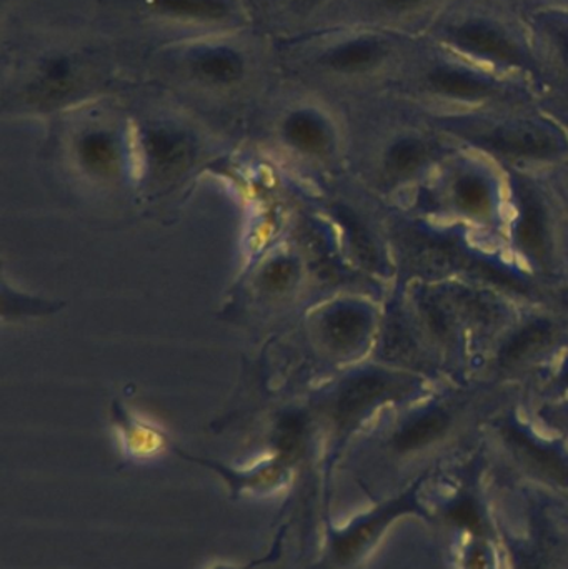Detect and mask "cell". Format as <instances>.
Segmentation results:
<instances>
[{"label":"cell","mask_w":568,"mask_h":569,"mask_svg":"<svg viewBox=\"0 0 568 569\" xmlns=\"http://www.w3.org/2000/svg\"><path fill=\"white\" fill-rule=\"evenodd\" d=\"M446 40L459 52L490 66L519 70L532 66L529 53L502 26L482 17H469L447 27Z\"/></svg>","instance_id":"cell-1"},{"label":"cell","mask_w":568,"mask_h":569,"mask_svg":"<svg viewBox=\"0 0 568 569\" xmlns=\"http://www.w3.org/2000/svg\"><path fill=\"white\" fill-rule=\"evenodd\" d=\"M469 137L484 149L514 159L549 160L566 150L562 133L550 123L539 120L497 123L487 129L474 130Z\"/></svg>","instance_id":"cell-2"},{"label":"cell","mask_w":568,"mask_h":569,"mask_svg":"<svg viewBox=\"0 0 568 569\" xmlns=\"http://www.w3.org/2000/svg\"><path fill=\"white\" fill-rule=\"evenodd\" d=\"M407 391V385L399 378L386 373H363L343 385L337 400V417L343 423L357 420L380 401L389 400Z\"/></svg>","instance_id":"cell-3"},{"label":"cell","mask_w":568,"mask_h":569,"mask_svg":"<svg viewBox=\"0 0 568 569\" xmlns=\"http://www.w3.org/2000/svg\"><path fill=\"white\" fill-rule=\"evenodd\" d=\"M417 510V501L412 493L403 495L396 501H390L386 507L370 513L352 525L350 530L343 531L336 537L333 551H336L337 561L340 563H350L356 560L369 545L377 540L383 528L396 520L397 517L410 511Z\"/></svg>","instance_id":"cell-4"},{"label":"cell","mask_w":568,"mask_h":569,"mask_svg":"<svg viewBox=\"0 0 568 569\" xmlns=\"http://www.w3.org/2000/svg\"><path fill=\"white\" fill-rule=\"evenodd\" d=\"M426 82L437 96L460 102H480L497 93L490 77L459 63H437L427 73Z\"/></svg>","instance_id":"cell-5"},{"label":"cell","mask_w":568,"mask_h":569,"mask_svg":"<svg viewBox=\"0 0 568 569\" xmlns=\"http://www.w3.org/2000/svg\"><path fill=\"white\" fill-rule=\"evenodd\" d=\"M506 440L514 453L530 470L547 480L568 487V460L556 448L539 443L536 438L517 427L506 428Z\"/></svg>","instance_id":"cell-6"},{"label":"cell","mask_w":568,"mask_h":569,"mask_svg":"<svg viewBox=\"0 0 568 569\" xmlns=\"http://www.w3.org/2000/svg\"><path fill=\"white\" fill-rule=\"evenodd\" d=\"M387 56L386 46L372 37H360L340 43L327 53V66L339 72H362L382 62Z\"/></svg>","instance_id":"cell-7"},{"label":"cell","mask_w":568,"mask_h":569,"mask_svg":"<svg viewBox=\"0 0 568 569\" xmlns=\"http://www.w3.org/2000/svg\"><path fill=\"white\" fill-rule=\"evenodd\" d=\"M554 338V327L549 321L537 320L520 328L506 347L500 350L502 367H517L519 363L536 357L544 348L549 347Z\"/></svg>","instance_id":"cell-8"},{"label":"cell","mask_w":568,"mask_h":569,"mask_svg":"<svg viewBox=\"0 0 568 569\" xmlns=\"http://www.w3.org/2000/svg\"><path fill=\"white\" fill-rule=\"evenodd\" d=\"M517 242L520 249L529 256H544L546 250V222H544L542 210L534 199L532 193L522 190L520 193V213L517 220Z\"/></svg>","instance_id":"cell-9"},{"label":"cell","mask_w":568,"mask_h":569,"mask_svg":"<svg viewBox=\"0 0 568 569\" xmlns=\"http://www.w3.org/2000/svg\"><path fill=\"white\" fill-rule=\"evenodd\" d=\"M450 418L446 411L430 410L420 417L410 420L402 430L397 433L396 447L400 451H416L427 447L432 441L439 440L447 428H449Z\"/></svg>","instance_id":"cell-10"},{"label":"cell","mask_w":568,"mask_h":569,"mask_svg":"<svg viewBox=\"0 0 568 569\" xmlns=\"http://www.w3.org/2000/svg\"><path fill=\"white\" fill-rule=\"evenodd\" d=\"M369 315L356 307H342L327 320V333L340 348L357 347L369 331Z\"/></svg>","instance_id":"cell-11"},{"label":"cell","mask_w":568,"mask_h":569,"mask_svg":"<svg viewBox=\"0 0 568 569\" xmlns=\"http://www.w3.org/2000/svg\"><path fill=\"white\" fill-rule=\"evenodd\" d=\"M193 66L199 70L200 76L220 83L233 82L242 73L240 57L233 50L223 49V47L203 50L197 56Z\"/></svg>","instance_id":"cell-12"},{"label":"cell","mask_w":568,"mask_h":569,"mask_svg":"<svg viewBox=\"0 0 568 569\" xmlns=\"http://www.w3.org/2000/svg\"><path fill=\"white\" fill-rule=\"evenodd\" d=\"M429 159L426 143L417 139H402L390 147L387 153V167L396 176H410L417 172Z\"/></svg>","instance_id":"cell-13"},{"label":"cell","mask_w":568,"mask_h":569,"mask_svg":"<svg viewBox=\"0 0 568 569\" xmlns=\"http://www.w3.org/2000/svg\"><path fill=\"white\" fill-rule=\"evenodd\" d=\"M147 150L159 167H173L187 157V142L179 133L156 130L147 137Z\"/></svg>","instance_id":"cell-14"},{"label":"cell","mask_w":568,"mask_h":569,"mask_svg":"<svg viewBox=\"0 0 568 569\" xmlns=\"http://www.w3.org/2000/svg\"><path fill=\"white\" fill-rule=\"evenodd\" d=\"M287 137L300 149L317 152L327 143V130L317 117L297 113L287 123Z\"/></svg>","instance_id":"cell-15"},{"label":"cell","mask_w":568,"mask_h":569,"mask_svg":"<svg viewBox=\"0 0 568 569\" xmlns=\"http://www.w3.org/2000/svg\"><path fill=\"white\" fill-rule=\"evenodd\" d=\"M456 202L464 212L467 213H482L486 212L487 207L490 206V189L489 183L479 176L460 177L457 180L456 189Z\"/></svg>","instance_id":"cell-16"},{"label":"cell","mask_w":568,"mask_h":569,"mask_svg":"<svg viewBox=\"0 0 568 569\" xmlns=\"http://www.w3.org/2000/svg\"><path fill=\"white\" fill-rule=\"evenodd\" d=\"M167 12L192 19L217 20L229 13L226 0H157Z\"/></svg>","instance_id":"cell-17"},{"label":"cell","mask_w":568,"mask_h":569,"mask_svg":"<svg viewBox=\"0 0 568 569\" xmlns=\"http://www.w3.org/2000/svg\"><path fill=\"white\" fill-rule=\"evenodd\" d=\"M80 152H82L87 166L96 170H107L116 160V147H113L112 140L102 133L87 137Z\"/></svg>","instance_id":"cell-18"},{"label":"cell","mask_w":568,"mask_h":569,"mask_svg":"<svg viewBox=\"0 0 568 569\" xmlns=\"http://www.w3.org/2000/svg\"><path fill=\"white\" fill-rule=\"evenodd\" d=\"M447 515L459 527L470 528V530L476 531H479L480 527H482L479 507H477L472 498H459V500L454 501Z\"/></svg>","instance_id":"cell-19"},{"label":"cell","mask_w":568,"mask_h":569,"mask_svg":"<svg viewBox=\"0 0 568 569\" xmlns=\"http://www.w3.org/2000/svg\"><path fill=\"white\" fill-rule=\"evenodd\" d=\"M292 272V266L289 262H277L267 272V280L273 287H282V284L289 282Z\"/></svg>","instance_id":"cell-20"},{"label":"cell","mask_w":568,"mask_h":569,"mask_svg":"<svg viewBox=\"0 0 568 569\" xmlns=\"http://www.w3.org/2000/svg\"><path fill=\"white\" fill-rule=\"evenodd\" d=\"M552 30L554 40L559 46L560 52L566 57L568 62V22H554V26H549Z\"/></svg>","instance_id":"cell-21"},{"label":"cell","mask_w":568,"mask_h":569,"mask_svg":"<svg viewBox=\"0 0 568 569\" xmlns=\"http://www.w3.org/2000/svg\"><path fill=\"white\" fill-rule=\"evenodd\" d=\"M427 0H382L383 7L393 12H406V10L417 9Z\"/></svg>","instance_id":"cell-22"},{"label":"cell","mask_w":568,"mask_h":569,"mask_svg":"<svg viewBox=\"0 0 568 569\" xmlns=\"http://www.w3.org/2000/svg\"><path fill=\"white\" fill-rule=\"evenodd\" d=\"M517 569H542V568H540L539 565L534 563V561L526 560V558H522V560H520L519 567H517Z\"/></svg>","instance_id":"cell-23"},{"label":"cell","mask_w":568,"mask_h":569,"mask_svg":"<svg viewBox=\"0 0 568 569\" xmlns=\"http://www.w3.org/2000/svg\"><path fill=\"white\" fill-rule=\"evenodd\" d=\"M263 561H266V560L256 561V563L249 565V567H246V568L229 567V565H216V567H212L210 569H252V568H256L257 565L263 563Z\"/></svg>","instance_id":"cell-24"},{"label":"cell","mask_w":568,"mask_h":569,"mask_svg":"<svg viewBox=\"0 0 568 569\" xmlns=\"http://www.w3.org/2000/svg\"><path fill=\"white\" fill-rule=\"evenodd\" d=\"M564 378H566V383H567V387H568V365H567V368H566V377H564Z\"/></svg>","instance_id":"cell-25"}]
</instances>
